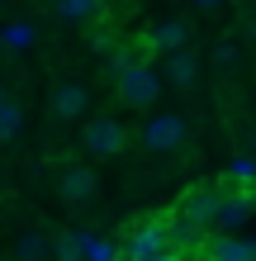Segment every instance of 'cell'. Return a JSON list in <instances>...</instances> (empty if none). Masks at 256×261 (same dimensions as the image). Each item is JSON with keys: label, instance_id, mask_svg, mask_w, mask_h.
<instances>
[{"label": "cell", "instance_id": "obj_1", "mask_svg": "<svg viewBox=\"0 0 256 261\" xmlns=\"http://www.w3.org/2000/svg\"><path fill=\"white\" fill-rule=\"evenodd\" d=\"M114 86H119V100L128 110H147L161 95V76L147 57H119L114 62Z\"/></svg>", "mask_w": 256, "mask_h": 261}, {"label": "cell", "instance_id": "obj_2", "mask_svg": "<svg viewBox=\"0 0 256 261\" xmlns=\"http://www.w3.org/2000/svg\"><path fill=\"white\" fill-rule=\"evenodd\" d=\"M119 252H124L128 261H147V256L176 252V247H171V228H166V219H147V223H138Z\"/></svg>", "mask_w": 256, "mask_h": 261}, {"label": "cell", "instance_id": "obj_3", "mask_svg": "<svg viewBox=\"0 0 256 261\" xmlns=\"http://www.w3.org/2000/svg\"><path fill=\"white\" fill-rule=\"evenodd\" d=\"M185 133H190L185 114H152V119L138 128V143H143L147 152H176L180 143H185Z\"/></svg>", "mask_w": 256, "mask_h": 261}, {"label": "cell", "instance_id": "obj_4", "mask_svg": "<svg viewBox=\"0 0 256 261\" xmlns=\"http://www.w3.org/2000/svg\"><path fill=\"white\" fill-rule=\"evenodd\" d=\"M81 143H86L90 157H114V152H124V147H128V128L119 124V119L100 114V119H90V124L81 128Z\"/></svg>", "mask_w": 256, "mask_h": 261}, {"label": "cell", "instance_id": "obj_5", "mask_svg": "<svg viewBox=\"0 0 256 261\" xmlns=\"http://www.w3.org/2000/svg\"><path fill=\"white\" fill-rule=\"evenodd\" d=\"M57 195L67 199V204H90V199L100 195V176L90 171L81 162H62L57 166Z\"/></svg>", "mask_w": 256, "mask_h": 261}, {"label": "cell", "instance_id": "obj_6", "mask_svg": "<svg viewBox=\"0 0 256 261\" xmlns=\"http://www.w3.org/2000/svg\"><path fill=\"white\" fill-rule=\"evenodd\" d=\"M251 214H256L251 190H223L218 195V209H214V233H242Z\"/></svg>", "mask_w": 256, "mask_h": 261}, {"label": "cell", "instance_id": "obj_7", "mask_svg": "<svg viewBox=\"0 0 256 261\" xmlns=\"http://www.w3.org/2000/svg\"><path fill=\"white\" fill-rule=\"evenodd\" d=\"M200 252H204V261H256V238H242V233H209Z\"/></svg>", "mask_w": 256, "mask_h": 261}, {"label": "cell", "instance_id": "obj_8", "mask_svg": "<svg viewBox=\"0 0 256 261\" xmlns=\"http://www.w3.org/2000/svg\"><path fill=\"white\" fill-rule=\"evenodd\" d=\"M180 48H190V24L185 19H161L147 29V38H143V53H180Z\"/></svg>", "mask_w": 256, "mask_h": 261}, {"label": "cell", "instance_id": "obj_9", "mask_svg": "<svg viewBox=\"0 0 256 261\" xmlns=\"http://www.w3.org/2000/svg\"><path fill=\"white\" fill-rule=\"evenodd\" d=\"M218 195H223V186H190L185 195H180V214L185 219H194L200 228H214V209H218Z\"/></svg>", "mask_w": 256, "mask_h": 261}, {"label": "cell", "instance_id": "obj_10", "mask_svg": "<svg viewBox=\"0 0 256 261\" xmlns=\"http://www.w3.org/2000/svg\"><path fill=\"white\" fill-rule=\"evenodd\" d=\"M157 76H161V86L190 90L194 81H200V57H194L190 48H180V53H166V67H161Z\"/></svg>", "mask_w": 256, "mask_h": 261}, {"label": "cell", "instance_id": "obj_11", "mask_svg": "<svg viewBox=\"0 0 256 261\" xmlns=\"http://www.w3.org/2000/svg\"><path fill=\"white\" fill-rule=\"evenodd\" d=\"M86 105H90V95H86L81 81H62L52 90V119H62V124H76L86 114Z\"/></svg>", "mask_w": 256, "mask_h": 261}, {"label": "cell", "instance_id": "obj_12", "mask_svg": "<svg viewBox=\"0 0 256 261\" xmlns=\"http://www.w3.org/2000/svg\"><path fill=\"white\" fill-rule=\"evenodd\" d=\"M223 190H256V157L237 152V157L223 166Z\"/></svg>", "mask_w": 256, "mask_h": 261}, {"label": "cell", "instance_id": "obj_13", "mask_svg": "<svg viewBox=\"0 0 256 261\" xmlns=\"http://www.w3.org/2000/svg\"><path fill=\"white\" fill-rule=\"evenodd\" d=\"M19 128H24V105L14 100L5 86H0V143H14Z\"/></svg>", "mask_w": 256, "mask_h": 261}, {"label": "cell", "instance_id": "obj_14", "mask_svg": "<svg viewBox=\"0 0 256 261\" xmlns=\"http://www.w3.org/2000/svg\"><path fill=\"white\" fill-rule=\"evenodd\" d=\"M43 256H52V242H48V233H38V228L19 233V242H14V261H43Z\"/></svg>", "mask_w": 256, "mask_h": 261}, {"label": "cell", "instance_id": "obj_15", "mask_svg": "<svg viewBox=\"0 0 256 261\" xmlns=\"http://www.w3.org/2000/svg\"><path fill=\"white\" fill-rule=\"evenodd\" d=\"M100 14V0H57V19L62 24H90Z\"/></svg>", "mask_w": 256, "mask_h": 261}, {"label": "cell", "instance_id": "obj_16", "mask_svg": "<svg viewBox=\"0 0 256 261\" xmlns=\"http://www.w3.org/2000/svg\"><path fill=\"white\" fill-rule=\"evenodd\" d=\"M86 242H90V233H62L52 242V256L57 261H86Z\"/></svg>", "mask_w": 256, "mask_h": 261}, {"label": "cell", "instance_id": "obj_17", "mask_svg": "<svg viewBox=\"0 0 256 261\" xmlns=\"http://www.w3.org/2000/svg\"><path fill=\"white\" fill-rule=\"evenodd\" d=\"M86 261H119V247H114V242H100L95 233H90V242H86Z\"/></svg>", "mask_w": 256, "mask_h": 261}, {"label": "cell", "instance_id": "obj_18", "mask_svg": "<svg viewBox=\"0 0 256 261\" xmlns=\"http://www.w3.org/2000/svg\"><path fill=\"white\" fill-rule=\"evenodd\" d=\"M29 43H34V29L29 24H14V29L0 34V48H29Z\"/></svg>", "mask_w": 256, "mask_h": 261}, {"label": "cell", "instance_id": "obj_19", "mask_svg": "<svg viewBox=\"0 0 256 261\" xmlns=\"http://www.w3.org/2000/svg\"><path fill=\"white\" fill-rule=\"evenodd\" d=\"M237 53H242L237 43H214V62H218V67H233V62H237Z\"/></svg>", "mask_w": 256, "mask_h": 261}, {"label": "cell", "instance_id": "obj_20", "mask_svg": "<svg viewBox=\"0 0 256 261\" xmlns=\"http://www.w3.org/2000/svg\"><path fill=\"white\" fill-rule=\"evenodd\" d=\"M147 261H185V252H161V256H147Z\"/></svg>", "mask_w": 256, "mask_h": 261}, {"label": "cell", "instance_id": "obj_21", "mask_svg": "<svg viewBox=\"0 0 256 261\" xmlns=\"http://www.w3.org/2000/svg\"><path fill=\"white\" fill-rule=\"evenodd\" d=\"M200 10H223V0H194Z\"/></svg>", "mask_w": 256, "mask_h": 261}, {"label": "cell", "instance_id": "obj_22", "mask_svg": "<svg viewBox=\"0 0 256 261\" xmlns=\"http://www.w3.org/2000/svg\"><path fill=\"white\" fill-rule=\"evenodd\" d=\"M247 157H256V128L247 133Z\"/></svg>", "mask_w": 256, "mask_h": 261}, {"label": "cell", "instance_id": "obj_23", "mask_svg": "<svg viewBox=\"0 0 256 261\" xmlns=\"http://www.w3.org/2000/svg\"><path fill=\"white\" fill-rule=\"evenodd\" d=\"M247 38H251V43H256V19H247Z\"/></svg>", "mask_w": 256, "mask_h": 261}, {"label": "cell", "instance_id": "obj_24", "mask_svg": "<svg viewBox=\"0 0 256 261\" xmlns=\"http://www.w3.org/2000/svg\"><path fill=\"white\" fill-rule=\"evenodd\" d=\"M251 204H256V190H251Z\"/></svg>", "mask_w": 256, "mask_h": 261}]
</instances>
